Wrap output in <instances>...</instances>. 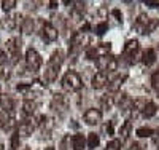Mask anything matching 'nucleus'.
Masks as SVG:
<instances>
[{"instance_id": "obj_1", "label": "nucleus", "mask_w": 159, "mask_h": 150, "mask_svg": "<svg viewBox=\"0 0 159 150\" xmlns=\"http://www.w3.org/2000/svg\"><path fill=\"white\" fill-rule=\"evenodd\" d=\"M62 62H64V53L61 50H57L51 54V58L46 64V69H45V80L48 83H51V81H54L57 78V74L61 70Z\"/></svg>"}, {"instance_id": "obj_2", "label": "nucleus", "mask_w": 159, "mask_h": 150, "mask_svg": "<svg viewBox=\"0 0 159 150\" xmlns=\"http://www.w3.org/2000/svg\"><path fill=\"white\" fill-rule=\"evenodd\" d=\"M62 88L64 90H67V91H78L80 88H81V77H80L76 72L73 70H69L67 74H65L62 77Z\"/></svg>"}, {"instance_id": "obj_3", "label": "nucleus", "mask_w": 159, "mask_h": 150, "mask_svg": "<svg viewBox=\"0 0 159 150\" xmlns=\"http://www.w3.org/2000/svg\"><path fill=\"white\" fill-rule=\"evenodd\" d=\"M42 56L38 54V51L37 50H34V48H29L27 51H25V64H27V67L30 70H38L40 67H42Z\"/></svg>"}, {"instance_id": "obj_4", "label": "nucleus", "mask_w": 159, "mask_h": 150, "mask_svg": "<svg viewBox=\"0 0 159 150\" xmlns=\"http://www.w3.org/2000/svg\"><path fill=\"white\" fill-rule=\"evenodd\" d=\"M7 53L13 61H16L19 58V54H21V38L19 37H13L7 42Z\"/></svg>"}, {"instance_id": "obj_5", "label": "nucleus", "mask_w": 159, "mask_h": 150, "mask_svg": "<svg viewBox=\"0 0 159 150\" xmlns=\"http://www.w3.org/2000/svg\"><path fill=\"white\" fill-rule=\"evenodd\" d=\"M107 83H108V72L99 70L92 77V88L94 90H102L103 86H107Z\"/></svg>"}, {"instance_id": "obj_6", "label": "nucleus", "mask_w": 159, "mask_h": 150, "mask_svg": "<svg viewBox=\"0 0 159 150\" xmlns=\"http://www.w3.org/2000/svg\"><path fill=\"white\" fill-rule=\"evenodd\" d=\"M42 35H43V38L46 40V42H54V40H57V37H59V32L52 24L45 22L43 27H42Z\"/></svg>"}, {"instance_id": "obj_7", "label": "nucleus", "mask_w": 159, "mask_h": 150, "mask_svg": "<svg viewBox=\"0 0 159 150\" xmlns=\"http://www.w3.org/2000/svg\"><path fill=\"white\" fill-rule=\"evenodd\" d=\"M102 120V112L99 109H88L84 112V121L88 125H97Z\"/></svg>"}, {"instance_id": "obj_8", "label": "nucleus", "mask_w": 159, "mask_h": 150, "mask_svg": "<svg viewBox=\"0 0 159 150\" xmlns=\"http://www.w3.org/2000/svg\"><path fill=\"white\" fill-rule=\"evenodd\" d=\"M35 129V125L32 123V121H22V123L18 126V131L16 134L18 136H30Z\"/></svg>"}, {"instance_id": "obj_9", "label": "nucleus", "mask_w": 159, "mask_h": 150, "mask_svg": "<svg viewBox=\"0 0 159 150\" xmlns=\"http://www.w3.org/2000/svg\"><path fill=\"white\" fill-rule=\"evenodd\" d=\"M0 105L5 112H13V109H15V102L8 94H0Z\"/></svg>"}, {"instance_id": "obj_10", "label": "nucleus", "mask_w": 159, "mask_h": 150, "mask_svg": "<svg viewBox=\"0 0 159 150\" xmlns=\"http://www.w3.org/2000/svg\"><path fill=\"white\" fill-rule=\"evenodd\" d=\"M137 50H139V42L137 40H129V42L126 43V46H124V54L127 58H134V54L137 53Z\"/></svg>"}, {"instance_id": "obj_11", "label": "nucleus", "mask_w": 159, "mask_h": 150, "mask_svg": "<svg viewBox=\"0 0 159 150\" xmlns=\"http://www.w3.org/2000/svg\"><path fill=\"white\" fill-rule=\"evenodd\" d=\"M72 147L73 150H83L86 147V139L83 134H75L72 138Z\"/></svg>"}, {"instance_id": "obj_12", "label": "nucleus", "mask_w": 159, "mask_h": 150, "mask_svg": "<svg viewBox=\"0 0 159 150\" xmlns=\"http://www.w3.org/2000/svg\"><path fill=\"white\" fill-rule=\"evenodd\" d=\"M37 102L35 101H30V99H25L24 102H22V112L25 114V115H32V114H35L37 112Z\"/></svg>"}, {"instance_id": "obj_13", "label": "nucleus", "mask_w": 159, "mask_h": 150, "mask_svg": "<svg viewBox=\"0 0 159 150\" xmlns=\"http://www.w3.org/2000/svg\"><path fill=\"white\" fill-rule=\"evenodd\" d=\"M126 78H127V75H126V74L118 75L116 78H113V80H111V83L108 85V90H110V91H118L119 88H121V85L126 81Z\"/></svg>"}, {"instance_id": "obj_14", "label": "nucleus", "mask_w": 159, "mask_h": 150, "mask_svg": "<svg viewBox=\"0 0 159 150\" xmlns=\"http://www.w3.org/2000/svg\"><path fill=\"white\" fill-rule=\"evenodd\" d=\"M154 61H156V51L153 48H148L147 51L143 53V62L147 65H151Z\"/></svg>"}, {"instance_id": "obj_15", "label": "nucleus", "mask_w": 159, "mask_h": 150, "mask_svg": "<svg viewBox=\"0 0 159 150\" xmlns=\"http://www.w3.org/2000/svg\"><path fill=\"white\" fill-rule=\"evenodd\" d=\"M99 142H100L99 136H97L96 133H89V136H88V141H86V145H88V148L94 150V148L99 145Z\"/></svg>"}, {"instance_id": "obj_16", "label": "nucleus", "mask_w": 159, "mask_h": 150, "mask_svg": "<svg viewBox=\"0 0 159 150\" xmlns=\"http://www.w3.org/2000/svg\"><path fill=\"white\" fill-rule=\"evenodd\" d=\"M156 105L153 104V102H148V104H145L143 105V117H147V118H151V117H154V114H156Z\"/></svg>"}, {"instance_id": "obj_17", "label": "nucleus", "mask_w": 159, "mask_h": 150, "mask_svg": "<svg viewBox=\"0 0 159 150\" xmlns=\"http://www.w3.org/2000/svg\"><path fill=\"white\" fill-rule=\"evenodd\" d=\"M19 16H7L3 21H2V26L5 27V29H8V31H11V29H15L16 27V19H18Z\"/></svg>"}, {"instance_id": "obj_18", "label": "nucleus", "mask_w": 159, "mask_h": 150, "mask_svg": "<svg viewBox=\"0 0 159 150\" xmlns=\"http://www.w3.org/2000/svg\"><path fill=\"white\" fill-rule=\"evenodd\" d=\"M135 134L139 136V138H151V136L154 134V131L151 128H139L135 131Z\"/></svg>"}, {"instance_id": "obj_19", "label": "nucleus", "mask_w": 159, "mask_h": 150, "mask_svg": "<svg viewBox=\"0 0 159 150\" xmlns=\"http://www.w3.org/2000/svg\"><path fill=\"white\" fill-rule=\"evenodd\" d=\"M21 29H22L24 34H32V31H34V21H32L30 18L24 19V24H22Z\"/></svg>"}, {"instance_id": "obj_20", "label": "nucleus", "mask_w": 159, "mask_h": 150, "mask_svg": "<svg viewBox=\"0 0 159 150\" xmlns=\"http://www.w3.org/2000/svg\"><path fill=\"white\" fill-rule=\"evenodd\" d=\"M96 50H97L99 58L100 56H108V53H110V43H100V46H97Z\"/></svg>"}, {"instance_id": "obj_21", "label": "nucleus", "mask_w": 159, "mask_h": 150, "mask_svg": "<svg viewBox=\"0 0 159 150\" xmlns=\"http://www.w3.org/2000/svg\"><path fill=\"white\" fill-rule=\"evenodd\" d=\"M113 96H108V94H105V96L102 98V107L107 109V110H110V109L113 107Z\"/></svg>"}, {"instance_id": "obj_22", "label": "nucleus", "mask_w": 159, "mask_h": 150, "mask_svg": "<svg viewBox=\"0 0 159 150\" xmlns=\"http://www.w3.org/2000/svg\"><path fill=\"white\" fill-rule=\"evenodd\" d=\"M15 7H16V0H3L2 2V8L5 11H11Z\"/></svg>"}, {"instance_id": "obj_23", "label": "nucleus", "mask_w": 159, "mask_h": 150, "mask_svg": "<svg viewBox=\"0 0 159 150\" xmlns=\"http://www.w3.org/2000/svg\"><path fill=\"white\" fill-rule=\"evenodd\" d=\"M107 31H108V24L107 22H100V24L96 26V34L97 35H103Z\"/></svg>"}, {"instance_id": "obj_24", "label": "nucleus", "mask_w": 159, "mask_h": 150, "mask_svg": "<svg viewBox=\"0 0 159 150\" xmlns=\"http://www.w3.org/2000/svg\"><path fill=\"white\" fill-rule=\"evenodd\" d=\"M129 129H130V121H126V123L123 125V128L119 129V134H121L123 139H126L127 136H129Z\"/></svg>"}, {"instance_id": "obj_25", "label": "nucleus", "mask_w": 159, "mask_h": 150, "mask_svg": "<svg viewBox=\"0 0 159 150\" xmlns=\"http://www.w3.org/2000/svg\"><path fill=\"white\" fill-rule=\"evenodd\" d=\"M119 145H121V142H119L118 139H113L107 144V147H105V150H119Z\"/></svg>"}, {"instance_id": "obj_26", "label": "nucleus", "mask_w": 159, "mask_h": 150, "mask_svg": "<svg viewBox=\"0 0 159 150\" xmlns=\"http://www.w3.org/2000/svg\"><path fill=\"white\" fill-rule=\"evenodd\" d=\"M151 85H153V88L159 90V69L156 72H153V75H151Z\"/></svg>"}, {"instance_id": "obj_27", "label": "nucleus", "mask_w": 159, "mask_h": 150, "mask_svg": "<svg viewBox=\"0 0 159 150\" xmlns=\"http://www.w3.org/2000/svg\"><path fill=\"white\" fill-rule=\"evenodd\" d=\"M86 58H88V59H97V58H99L96 46H92V48H89V50L86 51Z\"/></svg>"}, {"instance_id": "obj_28", "label": "nucleus", "mask_w": 159, "mask_h": 150, "mask_svg": "<svg viewBox=\"0 0 159 150\" xmlns=\"http://www.w3.org/2000/svg\"><path fill=\"white\" fill-rule=\"evenodd\" d=\"M116 69H118V59H116V58H110L107 72H113V70H116Z\"/></svg>"}, {"instance_id": "obj_29", "label": "nucleus", "mask_w": 159, "mask_h": 150, "mask_svg": "<svg viewBox=\"0 0 159 150\" xmlns=\"http://www.w3.org/2000/svg\"><path fill=\"white\" fill-rule=\"evenodd\" d=\"M18 147H19V136L18 134H13V138H11V148L16 150Z\"/></svg>"}, {"instance_id": "obj_30", "label": "nucleus", "mask_w": 159, "mask_h": 150, "mask_svg": "<svg viewBox=\"0 0 159 150\" xmlns=\"http://www.w3.org/2000/svg\"><path fill=\"white\" fill-rule=\"evenodd\" d=\"M5 123H7V117H5V114L2 110H0V129L5 128Z\"/></svg>"}, {"instance_id": "obj_31", "label": "nucleus", "mask_w": 159, "mask_h": 150, "mask_svg": "<svg viewBox=\"0 0 159 150\" xmlns=\"http://www.w3.org/2000/svg\"><path fill=\"white\" fill-rule=\"evenodd\" d=\"M3 62H7V51L0 48V65H2Z\"/></svg>"}, {"instance_id": "obj_32", "label": "nucleus", "mask_w": 159, "mask_h": 150, "mask_svg": "<svg viewBox=\"0 0 159 150\" xmlns=\"http://www.w3.org/2000/svg\"><path fill=\"white\" fill-rule=\"evenodd\" d=\"M111 15H113L118 21H123V15H121V11H119V10H116V8H115V10L111 11Z\"/></svg>"}, {"instance_id": "obj_33", "label": "nucleus", "mask_w": 159, "mask_h": 150, "mask_svg": "<svg viewBox=\"0 0 159 150\" xmlns=\"http://www.w3.org/2000/svg\"><path fill=\"white\" fill-rule=\"evenodd\" d=\"M147 7H151V8H157L159 7V2H145Z\"/></svg>"}, {"instance_id": "obj_34", "label": "nucleus", "mask_w": 159, "mask_h": 150, "mask_svg": "<svg viewBox=\"0 0 159 150\" xmlns=\"http://www.w3.org/2000/svg\"><path fill=\"white\" fill-rule=\"evenodd\" d=\"M29 88H30L29 85H18V86H16L18 91H25V90H29Z\"/></svg>"}, {"instance_id": "obj_35", "label": "nucleus", "mask_w": 159, "mask_h": 150, "mask_svg": "<svg viewBox=\"0 0 159 150\" xmlns=\"http://www.w3.org/2000/svg\"><path fill=\"white\" fill-rule=\"evenodd\" d=\"M107 131H108V134H113V125L111 123L107 125Z\"/></svg>"}, {"instance_id": "obj_36", "label": "nucleus", "mask_w": 159, "mask_h": 150, "mask_svg": "<svg viewBox=\"0 0 159 150\" xmlns=\"http://www.w3.org/2000/svg\"><path fill=\"white\" fill-rule=\"evenodd\" d=\"M49 8H57V2H49Z\"/></svg>"}, {"instance_id": "obj_37", "label": "nucleus", "mask_w": 159, "mask_h": 150, "mask_svg": "<svg viewBox=\"0 0 159 150\" xmlns=\"http://www.w3.org/2000/svg\"><path fill=\"white\" fill-rule=\"evenodd\" d=\"M45 150H56L54 147H48V148H45Z\"/></svg>"}, {"instance_id": "obj_38", "label": "nucleus", "mask_w": 159, "mask_h": 150, "mask_svg": "<svg viewBox=\"0 0 159 150\" xmlns=\"http://www.w3.org/2000/svg\"><path fill=\"white\" fill-rule=\"evenodd\" d=\"M157 136H159V129H157Z\"/></svg>"}, {"instance_id": "obj_39", "label": "nucleus", "mask_w": 159, "mask_h": 150, "mask_svg": "<svg viewBox=\"0 0 159 150\" xmlns=\"http://www.w3.org/2000/svg\"><path fill=\"white\" fill-rule=\"evenodd\" d=\"M157 93H159V90H157Z\"/></svg>"}]
</instances>
